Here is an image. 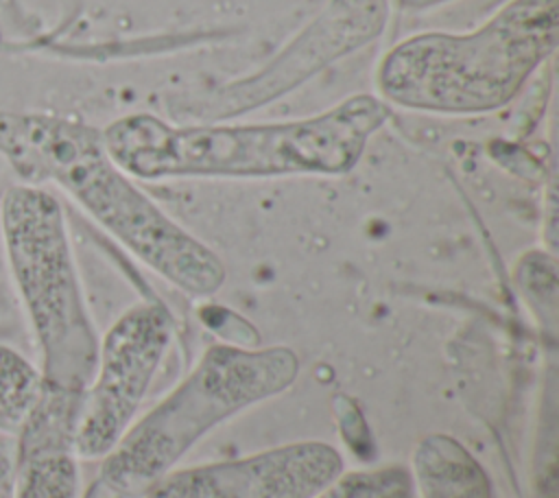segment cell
<instances>
[{"label":"cell","mask_w":559,"mask_h":498,"mask_svg":"<svg viewBox=\"0 0 559 498\" xmlns=\"http://www.w3.org/2000/svg\"><path fill=\"white\" fill-rule=\"evenodd\" d=\"M389 20V0H328L264 68L197 98L188 111L221 120L253 111L286 96L328 66L380 37Z\"/></svg>","instance_id":"52a82bcc"},{"label":"cell","mask_w":559,"mask_h":498,"mask_svg":"<svg viewBox=\"0 0 559 498\" xmlns=\"http://www.w3.org/2000/svg\"><path fill=\"white\" fill-rule=\"evenodd\" d=\"M559 0H511L469 33H421L378 63L384 103L469 116L509 105L557 50Z\"/></svg>","instance_id":"3957f363"},{"label":"cell","mask_w":559,"mask_h":498,"mask_svg":"<svg viewBox=\"0 0 559 498\" xmlns=\"http://www.w3.org/2000/svg\"><path fill=\"white\" fill-rule=\"evenodd\" d=\"M413 478L402 465L343 472L314 498H411Z\"/></svg>","instance_id":"8fae6325"},{"label":"cell","mask_w":559,"mask_h":498,"mask_svg":"<svg viewBox=\"0 0 559 498\" xmlns=\"http://www.w3.org/2000/svg\"><path fill=\"white\" fill-rule=\"evenodd\" d=\"M343 472V456L332 443L304 439L170 470L140 498H314Z\"/></svg>","instance_id":"ba28073f"},{"label":"cell","mask_w":559,"mask_h":498,"mask_svg":"<svg viewBox=\"0 0 559 498\" xmlns=\"http://www.w3.org/2000/svg\"><path fill=\"white\" fill-rule=\"evenodd\" d=\"M173 332L175 321L164 304L140 301L100 336L96 367L81 393L74 424V452L81 461L107 456L133 426Z\"/></svg>","instance_id":"8992f818"},{"label":"cell","mask_w":559,"mask_h":498,"mask_svg":"<svg viewBox=\"0 0 559 498\" xmlns=\"http://www.w3.org/2000/svg\"><path fill=\"white\" fill-rule=\"evenodd\" d=\"M299 369V356L286 345H210L188 376L103 456L98 481L122 498H140L216 426L288 391Z\"/></svg>","instance_id":"277c9868"},{"label":"cell","mask_w":559,"mask_h":498,"mask_svg":"<svg viewBox=\"0 0 559 498\" xmlns=\"http://www.w3.org/2000/svg\"><path fill=\"white\" fill-rule=\"evenodd\" d=\"M0 153L24 183L59 186L129 253L181 293L210 297L225 284L223 260L118 168L100 129L59 116L0 111Z\"/></svg>","instance_id":"7a4b0ae2"},{"label":"cell","mask_w":559,"mask_h":498,"mask_svg":"<svg viewBox=\"0 0 559 498\" xmlns=\"http://www.w3.org/2000/svg\"><path fill=\"white\" fill-rule=\"evenodd\" d=\"M391 2L406 11H421V9H430V7H437V4H443L450 0H391Z\"/></svg>","instance_id":"4fadbf2b"},{"label":"cell","mask_w":559,"mask_h":498,"mask_svg":"<svg viewBox=\"0 0 559 498\" xmlns=\"http://www.w3.org/2000/svg\"><path fill=\"white\" fill-rule=\"evenodd\" d=\"M13 489V448L0 441V498H11Z\"/></svg>","instance_id":"7c38bea8"},{"label":"cell","mask_w":559,"mask_h":498,"mask_svg":"<svg viewBox=\"0 0 559 498\" xmlns=\"http://www.w3.org/2000/svg\"><path fill=\"white\" fill-rule=\"evenodd\" d=\"M44 389L41 369L15 347L0 343V435L4 439L20 435Z\"/></svg>","instance_id":"30bf717a"},{"label":"cell","mask_w":559,"mask_h":498,"mask_svg":"<svg viewBox=\"0 0 559 498\" xmlns=\"http://www.w3.org/2000/svg\"><path fill=\"white\" fill-rule=\"evenodd\" d=\"M81 393L48 387L13 448L11 498H81L74 424Z\"/></svg>","instance_id":"9c48e42d"},{"label":"cell","mask_w":559,"mask_h":498,"mask_svg":"<svg viewBox=\"0 0 559 498\" xmlns=\"http://www.w3.org/2000/svg\"><path fill=\"white\" fill-rule=\"evenodd\" d=\"M391 116L389 103L354 94L299 120L264 124H168L153 114L109 122L103 144L135 179H264L345 175Z\"/></svg>","instance_id":"6da1fadb"},{"label":"cell","mask_w":559,"mask_h":498,"mask_svg":"<svg viewBox=\"0 0 559 498\" xmlns=\"http://www.w3.org/2000/svg\"><path fill=\"white\" fill-rule=\"evenodd\" d=\"M0 236L11 282L39 349L44 382L83 393L96 367L100 336L61 201L37 183L11 186L0 201Z\"/></svg>","instance_id":"5b68a950"}]
</instances>
